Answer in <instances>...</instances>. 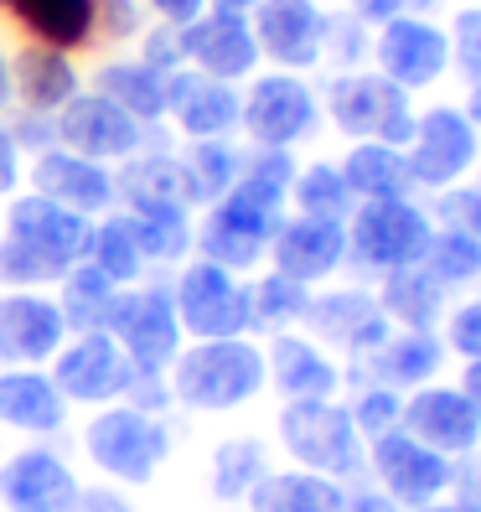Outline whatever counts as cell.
<instances>
[{"label":"cell","mask_w":481,"mask_h":512,"mask_svg":"<svg viewBox=\"0 0 481 512\" xmlns=\"http://www.w3.org/2000/svg\"><path fill=\"white\" fill-rule=\"evenodd\" d=\"M285 207H290V192L264 187V182L238 171V182L213 207H202L192 254L233 269V275H249V269H259L269 259V238L290 218Z\"/></svg>","instance_id":"6da1fadb"},{"label":"cell","mask_w":481,"mask_h":512,"mask_svg":"<svg viewBox=\"0 0 481 512\" xmlns=\"http://www.w3.org/2000/svg\"><path fill=\"white\" fill-rule=\"evenodd\" d=\"M176 409L192 414H233L254 404L264 378V347L254 337H218V342H182L176 363L166 368Z\"/></svg>","instance_id":"7a4b0ae2"},{"label":"cell","mask_w":481,"mask_h":512,"mask_svg":"<svg viewBox=\"0 0 481 512\" xmlns=\"http://www.w3.org/2000/svg\"><path fill=\"white\" fill-rule=\"evenodd\" d=\"M83 461L99 471V481L114 487H150L161 476V466L171 461V425L166 414H140L130 404H104L88 414V425L78 435Z\"/></svg>","instance_id":"3957f363"},{"label":"cell","mask_w":481,"mask_h":512,"mask_svg":"<svg viewBox=\"0 0 481 512\" xmlns=\"http://www.w3.org/2000/svg\"><path fill=\"white\" fill-rule=\"evenodd\" d=\"M275 430H280L285 456L300 471H316V476H332V481H352V476L368 471V445H363V435H357L342 399L285 404Z\"/></svg>","instance_id":"277c9868"},{"label":"cell","mask_w":481,"mask_h":512,"mask_svg":"<svg viewBox=\"0 0 481 512\" xmlns=\"http://www.w3.org/2000/svg\"><path fill=\"white\" fill-rule=\"evenodd\" d=\"M171 306L182 321L187 342H218V337H254L249 331V280L213 259H187L171 275Z\"/></svg>","instance_id":"5b68a950"},{"label":"cell","mask_w":481,"mask_h":512,"mask_svg":"<svg viewBox=\"0 0 481 512\" xmlns=\"http://www.w3.org/2000/svg\"><path fill=\"white\" fill-rule=\"evenodd\" d=\"M430 213L409 197H388V202H357L347 218V264L368 269V275H394L425 259L430 249Z\"/></svg>","instance_id":"8992f818"},{"label":"cell","mask_w":481,"mask_h":512,"mask_svg":"<svg viewBox=\"0 0 481 512\" xmlns=\"http://www.w3.org/2000/svg\"><path fill=\"white\" fill-rule=\"evenodd\" d=\"M238 130L249 135V145H269V150H295L321 130V94L306 83V73H254L238 88Z\"/></svg>","instance_id":"52a82bcc"},{"label":"cell","mask_w":481,"mask_h":512,"mask_svg":"<svg viewBox=\"0 0 481 512\" xmlns=\"http://www.w3.org/2000/svg\"><path fill=\"white\" fill-rule=\"evenodd\" d=\"M326 119L347 135V140H378V145H409L414 135V109L399 83H388L373 68H352V73H332L321 94Z\"/></svg>","instance_id":"ba28073f"},{"label":"cell","mask_w":481,"mask_h":512,"mask_svg":"<svg viewBox=\"0 0 481 512\" xmlns=\"http://www.w3.org/2000/svg\"><path fill=\"white\" fill-rule=\"evenodd\" d=\"M52 119H57V145L78 150V156H88V161H104V166L130 161L135 150L171 145V130L166 125H150L145 130L140 119H130L119 104H109L104 94H94V88H83V94L73 104H63Z\"/></svg>","instance_id":"9c48e42d"},{"label":"cell","mask_w":481,"mask_h":512,"mask_svg":"<svg viewBox=\"0 0 481 512\" xmlns=\"http://www.w3.org/2000/svg\"><path fill=\"white\" fill-rule=\"evenodd\" d=\"M104 331L145 373H166L187 342L182 321H176V306H171V285H145V280L114 295V311H109Z\"/></svg>","instance_id":"30bf717a"},{"label":"cell","mask_w":481,"mask_h":512,"mask_svg":"<svg viewBox=\"0 0 481 512\" xmlns=\"http://www.w3.org/2000/svg\"><path fill=\"white\" fill-rule=\"evenodd\" d=\"M88 233H94V218L68 213L37 192H16L11 207L0 213V238H11L32 254L52 280H63L73 264L88 259Z\"/></svg>","instance_id":"8fae6325"},{"label":"cell","mask_w":481,"mask_h":512,"mask_svg":"<svg viewBox=\"0 0 481 512\" xmlns=\"http://www.w3.org/2000/svg\"><path fill=\"white\" fill-rule=\"evenodd\" d=\"M57 394L68 404H83V409H104V404H119L125 388L135 378V363L109 331H73V337L57 347V357L47 363Z\"/></svg>","instance_id":"7c38bea8"},{"label":"cell","mask_w":481,"mask_h":512,"mask_svg":"<svg viewBox=\"0 0 481 512\" xmlns=\"http://www.w3.org/2000/svg\"><path fill=\"white\" fill-rule=\"evenodd\" d=\"M476 156H481V130L466 119V109L435 104L425 114H414V135L404 145L414 187H435V192L456 187L476 166Z\"/></svg>","instance_id":"4fadbf2b"},{"label":"cell","mask_w":481,"mask_h":512,"mask_svg":"<svg viewBox=\"0 0 481 512\" xmlns=\"http://www.w3.org/2000/svg\"><path fill=\"white\" fill-rule=\"evenodd\" d=\"M368 471H373V487H383L404 512L450 497V481H456V461H445L440 450L419 445L404 430H388L368 445Z\"/></svg>","instance_id":"5bb4252c"},{"label":"cell","mask_w":481,"mask_h":512,"mask_svg":"<svg viewBox=\"0 0 481 512\" xmlns=\"http://www.w3.org/2000/svg\"><path fill=\"white\" fill-rule=\"evenodd\" d=\"M78 492L83 476L52 440H32L0 461V512H68Z\"/></svg>","instance_id":"9a60e30c"},{"label":"cell","mask_w":481,"mask_h":512,"mask_svg":"<svg viewBox=\"0 0 481 512\" xmlns=\"http://www.w3.org/2000/svg\"><path fill=\"white\" fill-rule=\"evenodd\" d=\"M450 68V37L425 16H394L378 26L373 37V73H383L388 83H399L404 94L440 83Z\"/></svg>","instance_id":"2e32d148"},{"label":"cell","mask_w":481,"mask_h":512,"mask_svg":"<svg viewBox=\"0 0 481 512\" xmlns=\"http://www.w3.org/2000/svg\"><path fill=\"white\" fill-rule=\"evenodd\" d=\"M26 192H37V197L68 207V213H83V218H104L119 202L114 197V166L88 161L68 145H47L42 156L26 161Z\"/></svg>","instance_id":"e0dca14e"},{"label":"cell","mask_w":481,"mask_h":512,"mask_svg":"<svg viewBox=\"0 0 481 512\" xmlns=\"http://www.w3.org/2000/svg\"><path fill=\"white\" fill-rule=\"evenodd\" d=\"M306 337L321 342L326 352H342L352 363H363V357L388 337V316L378 306V295L357 290V285H342V290H326V295H311L306 306Z\"/></svg>","instance_id":"ac0fdd59"},{"label":"cell","mask_w":481,"mask_h":512,"mask_svg":"<svg viewBox=\"0 0 481 512\" xmlns=\"http://www.w3.org/2000/svg\"><path fill=\"white\" fill-rule=\"evenodd\" d=\"M249 26H254L259 57H264V63H275L280 73H311V68H321V42H326L321 0H259Z\"/></svg>","instance_id":"d6986e66"},{"label":"cell","mask_w":481,"mask_h":512,"mask_svg":"<svg viewBox=\"0 0 481 512\" xmlns=\"http://www.w3.org/2000/svg\"><path fill=\"white\" fill-rule=\"evenodd\" d=\"M68 342L52 290H0V368H47Z\"/></svg>","instance_id":"ffe728a7"},{"label":"cell","mask_w":481,"mask_h":512,"mask_svg":"<svg viewBox=\"0 0 481 512\" xmlns=\"http://www.w3.org/2000/svg\"><path fill=\"white\" fill-rule=\"evenodd\" d=\"M399 430L414 435L419 445L440 450L445 461H466L471 450H481V414L476 404L450 383H425L404 399V419Z\"/></svg>","instance_id":"44dd1931"},{"label":"cell","mask_w":481,"mask_h":512,"mask_svg":"<svg viewBox=\"0 0 481 512\" xmlns=\"http://www.w3.org/2000/svg\"><path fill=\"white\" fill-rule=\"evenodd\" d=\"M238 109H244V99L233 83H218L197 68L166 78V130L182 140H233Z\"/></svg>","instance_id":"7402d4cb"},{"label":"cell","mask_w":481,"mask_h":512,"mask_svg":"<svg viewBox=\"0 0 481 512\" xmlns=\"http://www.w3.org/2000/svg\"><path fill=\"white\" fill-rule=\"evenodd\" d=\"M182 47H187V68L244 88L259 73V42L249 16H223V11H202L192 26H182Z\"/></svg>","instance_id":"603a6c76"},{"label":"cell","mask_w":481,"mask_h":512,"mask_svg":"<svg viewBox=\"0 0 481 512\" xmlns=\"http://www.w3.org/2000/svg\"><path fill=\"white\" fill-rule=\"evenodd\" d=\"M264 378L269 388L285 399V404H300V399H337L347 373L337 368V357L326 352L321 342H311L306 331H275L264 342Z\"/></svg>","instance_id":"cb8c5ba5"},{"label":"cell","mask_w":481,"mask_h":512,"mask_svg":"<svg viewBox=\"0 0 481 512\" xmlns=\"http://www.w3.org/2000/svg\"><path fill=\"white\" fill-rule=\"evenodd\" d=\"M347 264V223H326V218H300L290 213L280 233L269 238V269L300 280V285H321Z\"/></svg>","instance_id":"d4e9b609"},{"label":"cell","mask_w":481,"mask_h":512,"mask_svg":"<svg viewBox=\"0 0 481 512\" xmlns=\"http://www.w3.org/2000/svg\"><path fill=\"white\" fill-rule=\"evenodd\" d=\"M68 399L47 368H0V430L26 440H57L68 430Z\"/></svg>","instance_id":"484cf974"},{"label":"cell","mask_w":481,"mask_h":512,"mask_svg":"<svg viewBox=\"0 0 481 512\" xmlns=\"http://www.w3.org/2000/svg\"><path fill=\"white\" fill-rule=\"evenodd\" d=\"M357 383H383L394 394H414V388L435 383V373L445 368V342L435 331H388V337L363 357L352 363Z\"/></svg>","instance_id":"4316f807"},{"label":"cell","mask_w":481,"mask_h":512,"mask_svg":"<svg viewBox=\"0 0 481 512\" xmlns=\"http://www.w3.org/2000/svg\"><path fill=\"white\" fill-rule=\"evenodd\" d=\"M11 88H16V109L32 114H57L83 94V73L73 52H57L42 42H21L11 52Z\"/></svg>","instance_id":"83f0119b"},{"label":"cell","mask_w":481,"mask_h":512,"mask_svg":"<svg viewBox=\"0 0 481 512\" xmlns=\"http://www.w3.org/2000/svg\"><path fill=\"white\" fill-rule=\"evenodd\" d=\"M21 42H42L57 52H88L94 47V0H0Z\"/></svg>","instance_id":"f1b7e54d"},{"label":"cell","mask_w":481,"mask_h":512,"mask_svg":"<svg viewBox=\"0 0 481 512\" xmlns=\"http://www.w3.org/2000/svg\"><path fill=\"white\" fill-rule=\"evenodd\" d=\"M114 207L125 213H140V207H192L187 197V176H182V161L176 150L161 145V150H135L130 161L114 166ZM197 213V207H192Z\"/></svg>","instance_id":"f546056e"},{"label":"cell","mask_w":481,"mask_h":512,"mask_svg":"<svg viewBox=\"0 0 481 512\" xmlns=\"http://www.w3.org/2000/svg\"><path fill=\"white\" fill-rule=\"evenodd\" d=\"M94 94H104L109 104H119L140 125H166V78L156 68H145L140 57H109L94 68Z\"/></svg>","instance_id":"4dcf8cb0"},{"label":"cell","mask_w":481,"mask_h":512,"mask_svg":"<svg viewBox=\"0 0 481 512\" xmlns=\"http://www.w3.org/2000/svg\"><path fill=\"white\" fill-rule=\"evenodd\" d=\"M244 507L249 512H347V481L285 466V471H269Z\"/></svg>","instance_id":"1f68e13d"},{"label":"cell","mask_w":481,"mask_h":512,"mask_svg":"<svg viewBox=\"0 0 481 512\" xmlns=\"http://www.w3.org/2000/svg\"><path fill=\"white\" fill-rule=\"evenodd\" d=\"M445 295H450V290L430 275L425 264H409V269L383 275L378 306H383L388 326H399V331H435L440 316H445Z\"/></svg>","instance_id":"d6a6232c"},{"label":"cell","mask_w":481,"mask_h":512,"mask_svg":"<svg viewBox=\"0 0 481 512\" xmlns=\"http://www.w3.org/2000/svg\"><path fill=\"white\" fill-rule=\"evenodd\" d=\"M342 182L357 202H388V197H409L414 176L399 145H378V140H352L342 156Z\"/></svg>","instance_id":"836d02e7"},{"label":"cell","mask_w":481,"mask_h":512,"mask_svg":"<svg viewBox=\"0 0 481 512\" xmlns=\"http://www.w3.org/2000/svg\"><path fill=\"white\" fill-rule=\"evenodd\" d=\"M269 471H275V466H269L264 440H254V435H228V440L213 445V461H207V487H213L218 507H244Z\"/></svg>","instance_id":"e575fe53"},{"label":"cell","mask_w":481,"mask_h":512,"mask_svg":"<svg viewBox=\"0 0 481 512\" xmlns=\"http://www.w3.org/2000/svg\"><path fill=\"white\" fill-rule=\"evenodd\" d=\"M135 223V238H140V254H145V269H176L192 259V244H197V213L192 207H140L130 213Z\"/></svg>","instance_id":"d590c367"},{"label":"cell","mask_w":481,"mask_h":512,"mask_svg":"<svg viewBox=\"0 0 481 512\" xmlns=\"http://www.w3.org/2000/svg\"><path fill=\"white\" fill-rule=\"evenodd\" d=\"M88 264H94L104 280H114L119 290L145 280V254H140V238H135V223H130L125 207H109L104 218H94V233H88Z\"/></svg>","instance_id":"8d00e7d4"},{"label":"cell","mask_w":481,"mask_h":512,"mask_svg":"<svg viewBox=\"0 0 481 512\" xmlns=\"http://www.w3.org/2000/svg\"><path fill=\"white\" fill-rule=\"evenodd\" d=\"M176 161H182V176H187V197L202 213V207H213L238 182L244 150H238L233 140H187L182 150H176Z\"/></svg>","instance_id":"74e56055"},{"label":"cell","mask_w":481,"mask_h":512,"mask_svg":"<svg viewBox=\"0 0 481 512\" xmlns=\"http://www.w3.org/2000/svg\"><path fill=\"white\" fill-rule=\"evenodd\" d=\"M114 295H119V285L104 280L88 259L73 264L68 275L52 285V300H57V311H63V321H68V337L73 331H104L109 311H114Z\"/></svg>","instance_id":"f35d334b"},{"label":"cell","mask_w":481,"mask_h":512,"mask_svg":"<svg viewBox=\"0 0 481 512\" xmlns=\"http://www.w3.org/2000/svg\"><path fill=\"white\" fill-rule=\"evenodd\" d=\"M311 285H300L280 269H264L259 280H249V331L259 337H275V331H295L306 321V306H311Z\"/></svg>","instance_id":"ab89813d"},{"label":"cell","mask_w":481,"mask_h":512,"mask_svg":"<svg viewBox=\"0 0 481 512\" xmlns=\"http://www.w3.org/2000/svg\"><path fill=\"white\" fill-rule=\"evenodd\" d=\"M290 207H295L300 218L347 223V218H352V207H357V197L347 192L337 161H311V166H300V171H295V182H290Z\"/></svg>","instance_id":"60d3db41"},{"label":"cell","mask_w":481,"mask_h":512,"mask_svg":"<svg viewBox=\"0 0 481 512\" xmlns=\"http://www.w3.org/2000/svg\"><path fill=\"white\" fill-rule=\"evenodd\" d=\"M419 264H425L445 290H461V285L481 280V244H476V238H466V233H456V228H435L430 233V249H425V259H419Z\"/></svg>","instance_id":"b9f144b4"},{"label":"cell","mask_w":481,"mask_h":512,"mask_svg":"<svg viewBox=\"0 0 481 512\" xmlns=\"http://www.w3.org/2000/svg\"><path fill=\"white\" fill-rule=\"evenodd\" d=\"M347 414H352L357 435H363V445H373L378 435L399 430V419H404V394H394V388H383V383H357V394H352Z\"/></svg>","instance_id":"7bdbcfd3"},{"label":"cell","mask_w":481,"mask_h":512,"mask_svg":"<svg viewBox=\"0 0 481 512\" xmlns=\"http://www.w3.org/2000/svg\"><path fill=\"white\" fill-rule=\"evenodd\" d=\"M368 57H373V37H368V26L357 21L352 11H347V16H332V11H326L321 63H332L337 73H352V68H363Z\"/></svg>","instance_id":"ee69618b"},{"label":"cell","mask_w":481,"mask_h":512,"mask_svg":"<svg viewBox=\"0 0 481 512\" xmlns=\"http://www.w3.org/2000/svg\"><path fill=\"white\" fill-rule=\"evenodd\" d=\"M145 26L150 21L140 0H94V47H125Z\"/></svg>","instance_id":"f6af8a7d"},{"label":"cell","mask_w":481,"mask_h":512,"mask_svg":"<svg viewBox=\"0 0 481 512\" xmlns=\"http://www.w3.org/2000/svg\"><path fill=\"white\" fill-rule=\"evenodd\" d=\"M450 63L466 83H481V6H461L450 16Z\"/></svg>","instance_id":"bcb514c9"},{"label":"cell","mask_w":481,"mask_h":512,"mask_svg":"<svg viewBox=\"0 0 481 512\" xmlns=\"http://www.w3.org/2000/svg\"><path fill=\"white\" fill-rule=\"evenodd\" d=\"M140 42V63L156 68L161 78L182 73L187 68V47H182V26H166V21H150L145 32L135 37Z\"/></svg>","instance_id":"7dc6e473"},{"label":"cell","mask_w":481,"mask_h":512,"mask_svg":"<svg viewBox=\"0 0 481 512\" xmlns=\"http://www.w3.org/2000/svg\"><path fill=\"white\" fill-rule=\"evenodd\" d=\"M430 223L456 228V233H466V238H476V244H481V187H445L435 197Z\"/></svg>","instance_id":"c3c4849f"},{"label":"cell","mask_w":481,"mask_h":512,"mask_svg":"<svg viewBox=\"0 0 481 512\" xmlns=\"http://www.w3.org/2000/svg\"><path fill=\"white\" fill-rule=\"evenodd\" d=\"M0 125L11 130V140H16V150L26 161L32 156H42L47 145H57V119L52 114H32V109H11L6 119H0Z\"/></svg>","instance_id":"681fc988"},{"label":"cell","mask_w":481,"mask_h":512,"mask_svg":"<svg viewBox=\"0 0 481 512\" xmlns=\"http://www.w3.org/2000/svg\"><path fill=\"white\" fill-rule=\"evenodd\" d=\"M440 342H445V352L466 357V363H481V295L450 311V321H445V337H440Z\"/></svg>","instance_id":"f907efd6"},{"label":"cell","mask_w":481,"mask_h":512,"mask_svg":"<svg viewBox=\"0 0 481 512\" xmlns=\"http://www.w3.org/2000/svg\"><path fill=\"white\" fill-rule=\"evenodd\" d=\"M119 404H130V409H140V414H171V409H176L171 378H166V373L135 368V378H130V388H125V399H119Z\"/></svg>","instance_id":"816d5d0a"},{"label":"cell","mask_w":481,"mask_h":512,"mask_svg":"<svg viewBox=\"0 0 481 512\" xmlns=\"http://www.w3.org/2000/svg\"><path fill=\"white\" fill-rule=\"evenodd\" d=\"M68 512H140V507L130 502L125 487H114V481H83V492L73 497Z\"/></svg>","instance_id":"f5cc1de1"},{"label":"cell","mask_w":481,"mask_h":512,"mask_svg":"<svg viewBox=\"0 0 481 512\" xmlns=\"http://www.w3.org/2000/svg\"><path fill=\"white\" fill-rule=\"evenodd\" d=\"M435 0H347V11L363 21V26H383L394 16H425Z\"/></svg>","instance_id":"db71d44e"},{"label":"cell","mask_w":481,"mask_h":512,"mask_svg":"<svg viewBox=\"0 0 481 512\" xmlns=\"http://www.w3.org/2000/svg\"><path fill=\"white\" fill-rule=\"evenodd\" d=\"M21 182H26V156L16 150L11 130L0 125V202H11L21 192Z\"/></svg>","instance_id":"11a10c76"},{"label":"cell","mask_w":481,"mask_h":512,"mask_svg":"<svg viewBox=\"0 0 481 512\" xmlns=\"http://www.w3.org/2000/svg\"><path fill=\"white\" fill-rule=\"evenodd\" d=\"M450 497L461 507L481 512V450H471L466 461H456V481H450Z\"/></svg>","instance_id":"9f6ffc18"},{"label":"cell","mask_w":481,"mask_h":512,"mask_svg":"<svg viewBox=\"0 0 481 512\" xmlns=\"http://www.w3.org/2000/svg\"><path fill=\"white\" fill-rule=\"evenodd\" d=\"M145 16H156L166 26H192L202 11H207V0H140Z\"/></svg>","instance_id":"6f0895ef"},{"label":"cell","mask_w":481,"mask_h":512,"mask_svg":"<svg viewBox=\"0 0 481 512\" xmlns=\"http://www.w3.org/2000/svg\"><path fill=\"white\" fill-rule=\"evenodd\" d=\"M347 512H404L383 487H347Z\"/></svg>","instance_id":"680465c9"},{"label":"cell","mask_w":481,"mask_h":512,"mask_svg":"<svg viewBox=\"0 0 481 512\" xmlns=\"http://www.w3.org/2000/svg\"><path fill=\"white\" fill-rule=\"evenodd\" d=\"M16 109V88H11V52H0V119Z\"/></svg>","instance_id":"91938a15"},{"label":"cell","mask_w":481,"mask_h":512,"mask_svg":"<svg viewBox=\"0 0 481 512\" xmlns=\"http://www.w3.org/2000/svg\"><path fill=\"white\" fill-rule=\"evenodd\" d=\"M456 388H461V394L476 404V414H481V363H466V373H461V383H456Z\"/></svg>","instance_id":"94428289"},{"label":"cell","mask_w":481,"mask_h":512,"mask_svg":"<svg viewBox=\"0 0 481 512\" xmlns=\"http://www.w3.org/2000/svg\"><path fill=\"white\" fill-rule=\"evenodd\" d=\"M259 0H207V11H223V16H254Z\"/></svg>","instance_id":"6125c7cd"},{"label":"cell","mask_w":481,"mask_h":512,"mask_svg":"<svg viewBox=\"0 0 481 512\" xmlns=\"http://www.w3.org/2000/svg\"><path fill=\"white\" fill-rule=\"evenodd\" d=\"M466 119L481 130V83H471V94H466Z\"/></svg>","instance_id":"be15d7a7"},{"label":"cell","mask_w":481,"mask_h":512,"mask_svg":"<svg viewBox=\"0 0 481 512\" xmlns=\"http://www.w3.org/2000/svg\"><path fill=\"white\" fill-rule=\"evenodd\" d=\"M414 512H471V507H461L456 497H440V502H430V507H414Z\"/></svg>","instance_id":"e7e4bbea"},{"label":"cell","mask_w":481,"mask_h":512,"mask_svg":"<svg viewBox=\"0 0 481 512\" xmlns=\"http://www.w3.org/2000/svg\"><path fill=\"white\" fill-rule=\"evenodd\" d=\"M218 512H249V507H218Z\"/></svg>","instance_id":"03108f58"},{"label":"cell","mask_w":481,"mask_h":512,"mask_svg":"<svg viewBox=\"0 0 481 512\" xmlns=\"http://www.w3.org/2000/svg\"><path fill=\"white\" fill-rule=\"evenodd\" d=\"M476 166H481V156H476Z\"/></svg>","instance_id":"003e7915"}]
</instances>
